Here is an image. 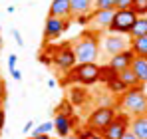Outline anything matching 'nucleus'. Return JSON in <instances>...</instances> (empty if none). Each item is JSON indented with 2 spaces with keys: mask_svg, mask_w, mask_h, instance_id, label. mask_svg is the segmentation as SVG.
Masks as SVG:
<instances>
[{
  "mask_svg": "<svg viewBox=\"0 0 147 139\" xmlns=\"http://www.w3.org/2000/svg\"><path fill=\"white\" fill-rule=\"evenodd\" d=\"M2 105H4V99H2V97H0V109H2Z\"/></svg>",
  "mask_w": 147,
  "mask_h": 139,
  "instance_id": "obj_39",
  "label": "nucleus"
},
{
  "mask_svg": "<svg viewBox=\"0 0 147 139\" xmlns=\"http://www.w3.org/2000/svg\"><path fill=\"white\" fill-rule=\"evenodd\" d=\"M133 58H135L133 50H131V48H127V50H123V52H119V54L111 56V60H109V68L115 70V72L119 74V72H123V70H127L129 66H131Z\"/></svg>",
  "mask_w": 147,
  "mask_h": 139,
  "instance_id": "obj_11",
  "label": "nucleus"
},
{
  "mask_svg": "<svg viewBox=\"0 0 147 139\" xmlns=\"http://www.w3.org/2000/svg\"><path fill=\"white\" fill-rule=\"evenodd\" d=\"M38 60H40L42 64H46V66L54 64V62H52V54H40V56H38Z\"/></svg>",
  "mask_w": 147,
  "mask_h": 139,
  "instance_id": "obj_30",
  "label": "nucleus"
},
{
  "mask_svg": "<svg viewBox=\"0 0 147 139\" xmlns=\"http://www.w3.org/2000/svg\"><path fill=\"white\" fill-rule=\"evenodd\" d=\"M74 16H82V14H92L94 10V0H70Z\"/></svg>",
  "mask_w": 147,
  "mask_h": 139,
  "instance_id": "obj_16",
  "label": "nucleus"
},
{
  "mask_svg": "<svg viewBox=\"0 0 147 139\" xmlns=\"http://www.w3.org/2000/svg\"><path fill=\"white\" fill-rule=\"evenodd\" d=\"M16 68V54H10L8 56V70H14Z\"/></svg>",
  "mask_w": 147,
  "mask_h": 139,
  "instance_id": "obj_31",
  "label": "nucleus"
},
{
  "mask_svg": "<svg viewBox=\"0 0 147 139\" xmlns=\"http://www.w3.org/2000/svg\"><path fill=\"white\" fill-rule=\"evenodd\" d=\"M48 88H56V80H48Z\"/></svg>",
  "mask_w": 147,
  "mask_h": 139,
  "instance_id": "obj_37",
  "label": "nucleus"
},
{
  "mask_svg": "<svg viewBox=\"0 0 147 139\" xmlns=\"http://www.w3.org/2000/svg\"><path fill=\"white\" fill-rule=\"evenodd\" d=\"M64 84H82V86H94L99 82V66L92 64H76L70 72H66Z\"/></svg>",
  "mask_w": 147,
  "mask_h": 139,
  "instance_id": "obj_3",
  "label": "nucleus"
},
{
  "mask_svg": "<svg viewBox=\"0 0 147 139\" xmlns=\"http://www.w3.org/2000/svg\"><path fill=\"white\" fill-rule=\"evenodd\" d=\"M52 62H54L56 68H60L62 72H70V70L78 64L76 54H74V46L68 44V42L56 46L54 50H52Z\"/></svg>",
  "mask_w": 147,
  "mask_h": 139,
  "instance_id": "obj_5",
  "label": "nucleus"
},
{
  "mask_svg": "<svg viewBox=\"0 0 147 139\" xmlns=\"http://www.w3.org/2000/svg\"><path fill=\"white\" fill-rule=\"evenodd\" d=\"M0 84H2V76H0Z\"/></svg>",
  "mask_w": 147,
  "mask_h": 139,
  "instance_id": "obj_41",
  "label": "nucleus"
},
{
  "mask_svg": "<svg viewBox=\"0 0 147 139\" xmlns=\"http://www.w3.org/2000/svg\"><path fill=\"white\" fill-rule=\"evenodd\" d=\"M94 10H115V0H94Z\"/></svg>",
  "mask_w": 147,
  "mask_h": 139,
  "instance_id": "obj_25",
  "label": "nucleus"
},
{
  "mask_svg": "<svg viewBox=\"0 0 147 139\" xmlns=\"http://www.w3.org/2000/svg\"><path fill=\"white\" fill-rule=\"evenodd\" d=\"M0 46H2V36H0Z\"/></svg>",
  "mask_w": 147,
  "mask_h": 139,
  "instance_id": "obj_40",
  "label": "nucleus"
},
{
  "mask_svg": "<svg viewBox=\"0 0 147 139\" xmlns=\"http://www.w3.org/2000/svg\"><path fill=\"white\" fill-rule=\"evenodd\" d=\"M129 129L137 135V139H147V113H145V115L131 117Z\"/></svg>",
  "mask_w": 147,
  "mask_h": 139,
  "instance_id": "obj_15",
  "label": "nucleus"
},
{
  "mask_svg": "<svg viewBox=\"0 0 147 139\" xmlns=\"http://www.w3.org/2000/svg\"><path fill=\"white\" fill-rule=\"evenodd\" d=\"M129 44H131V40L125 38L123 34H107L105 36V52L109 56H115V54H119L123 50H127Z\"/></svg>",
  "mask_w": 147,
  "mask_h": 139,
  "instance_id": "obj_9",
  "label": "nucleus"
},
{
  "mask_svg": "<svg viewBox=\"0 0 147 139\" xmlns=\"http://www.w3.org/2000/svg\"><path fill=\"white\" fill-rule=\"evenodd\" d=\"M141 36H147V16H137V22L133 24L129 32V38H141Z\"/></svg>",
  "mask_w": 147,
  "mask_h": 139,
  "instance_id": "obj_18",
  "label": "nucleus"
},
{
  "mask_svg": "<svg viewBox=\"0 0 147 139\" xmlns=\"http://www.w3.org/2000/svg\"><path fill=\"white\" fill-rule=\"evenodd\" d=\"M137 22V14L135 10H115L113 12V20L109 24L107 32L109 34H123V36H129L133 24Z\"/></svg>",
  "mask_w": 147,
  "mask_h": 139,
  "instance_id": "obj_4",
  "label": "nucleus"
},
{
  "mask_svg": "<svg viewBox=\"0 0 147 139\" xmlns=\"http://www.w3.org/2000/svg\"><path fill=\"white\" fill-rule=\"evenodd\" d=\"M119 105H121L123 111L129 113L131 117L145 115V113H147V95H145V88H143V84L129 88V90L121 95Z\"/></svg>",
  "mask_w": 147,
  "mask_h": 139,
  "instance_id": "obj_2",
  "label": "nucleus"
},
{
  "mask_svg": "<svg viewBox=\"0 0 147 139\" xmlns=\"http://www.w3.org/2000/svg\"><path fill=\"white\" fill-rule=\"evenodd\" d=\"M74 54L78 64H92L96 62L99 56V38L96 30L84 32L80 36V40L74 44Z\"/></svg>",
  "mask_w": 147,
  "mask_h": 139,
  "instance_id": "obj_1",
  "label": "nucleus"
},
{
  "mask_svg": "<svg viewBox=\"0 0 147 139\" xmlns=\"http://www.w3.org/2000/svg\"><path fill=\"white\" fill-rule=\"evenodd\" d=\"M129 123H131V115L125 111H119V113H115V119L105 129L99 131V135L103 139H121L123 133L129 129Z\"/></svg>",
  "mask_w": 147,
  "mask_h": 139,
  "instance_id": "obj_6",
  "label": "nucleus"
},
{
  "mask_svg": "<svg viewBox=\"0 0 147 139\" xmlns=\"http://www.w3.org/2000/svg\"><path fill=\"white\" fill-rule=\"evenodd\" d=\"M70 22L72 20H62V18H56V16H48L46 24H44V38H46V42L58 40L70 28Z\"/></svg>",
  "mask_w": 147,
  "mask_h": 139,
  "instance_id": "obj_8",
  "label": "nucleus"
},
{
  "mask_svg": "<svg viewBox=\"0 0 147 139\" xmlns=\"http://www.w3.org/2000/svg\"><path fill=\"white\" fill-rule=\"evenodd\" d=\"M22 131H24V133H28V131H32V121H28V123H26Z\"/></svg>",
  "mask_w": 147,
  "mask_h": 139,
  "instance_id": "obj_36",
  "label": "nucleus"
},
{
  "mask_svg": "<svg viewBox=\"0 0 147 139\" xmlns=\"http://www.w3.org/2000/svg\"><path fill=\"white\" fill-rule=\"evenodd\" d=\"M119 74L115 72V70L109 68V64H105V66H99V82H103V84H109L111 80H115Z\"/></svg>",
  "mask_w": 147,
  "mask_h": 139,
  "instance_id": "obj_21",
  "label": "nucleus"
},
{
  "mask_svg": "<svg viewBox=\"0 0 147 139\" xmlns=\"http://www.w3.org/2000/svg\"><path fill=\"white\" fill-rule=\"evenodd\" d=\"M121 139H137V135H135L131 129H127V131L123 133V137H121Z\"/></svg>",
  "mask_w": 147,
  "mask_h": 139,
  "instance_id": "obj_34",
  "label": "nucleus"
},
{
  "mask_svg": "<svg viewBox=\"0 0 147 139\" xmlns=\"http://www.w3.org/2000/svg\"><path fill=\"white\" fill-rule=\"evenodd\" d=\"M88 99V92H86V88H72L70 90V103L72 105H82L84 101Z\"/></svg>",
  "mask_w": 147,
  "mask_h": 139,
  "instance_id": "obj_19",
  "label": "nucleus"
},
{
  "mask_svg": "<svg viewBox=\"0 0 147 139\" xmlns=\"http://www.w3.org/2000/svg\"><path fill=\"white\" fill-rule=\"evenodd\" d=\"M133 0H115V10H131Z\"/></svg>",
  "mask_w": 147,
  "mask_h": 139,
  "instance_id": "obj_28",
  "label": "nucleus"
},
{
  "mask_svg": "<svg viewBox=\"0 0 147 139\" xmlns=\"http://www.w3.org/2000/svg\"><path fill=\"white\" fill-rule=\"evenodd\" d=\"M48 16H56V18H62V20H72L74 14H72L70 0H52Z\"/></svg>",
  "mask_w": 147,
  "mask_h": 139,
  "instance_id": "obj_12",
  "label": "nucleus"
},
{
  "mask_svg": "<svg viewBox=\"0 0 147 139\" xmlns=\"http://www.w3.org/2000/svg\"><path fill=\"white\" fill-rule=\"evenodd\" d=\"M115 113H117V111H115L113 107L99 105V107H96V109L90 113V117H88V127L99 133L101 129H105V127L115 119Z\"/></svg>",
  "mask_w": 147,
  "mask_h": 139,
  "instance_id": "obj_7",
  "label": "nucleus"
},
{
  "mask_svg": "<svg viewBox=\"0 0 147 139\" xmlns=\"http://www.w3.org/2000/svg\"><path fill=\"white\" fill-rule=\"evenodd\" d=\"M72 127H74L72 117L64 115V113H56V117H54V129H56L58 137H68Z\"/></svg>",
  "mask_w": 147,
  "mask_h": 139,
  "instance_id": "obj_13",
  "label": "nucleus"
},
{
  "mask_svg": "<svg viewBox=\"0 0 147 139\" xmlns=\"http://www.w3.org/2000/svg\"><path fill=\"white\" fill-rule=\"evenodd\" d=\"M113 12L115 10H94L92 12V20H90V26L96 30V32H101V30H107L109 24L113 20Z\"/></svg>",
  "mask_w": 147,
  "mask_h": 139,
  "instance_id": "obj_10",
  "label": "nucleus"
},
{
  "mask_svg": "<svg viewBox=\"0 0 147 139\" xmlns=\"http://www.w3.org/2000/svg\"><path fill=\"white\" fill-rule=\"evenodd\" d=\"M76 137H78V139H103L98 131H94V129H90V127H86V129H78Z\"/></svg>",
  "mask_w": 147,
  "mask_h": 139,
  "instance_id": "obj_24",
  "label": "nucleus"
},
{
  "mask_svg": "<svg viewBox=\"0 0 147 139\" xmlns=\"http://www.w3.org/2000/svg\"><path fill=\"white\" fill-rule=\"evenodd\" d=\"M30 139H52L50 135H38V137H30Z\"/></svg>",
  "mask_w": 147,
  "mask_h": 139,
  "instance_id": "obj_38",
  "label": "nucleus"
},
{
  "mask_svg": "<svg viewBox=\"0 0 147 139\" xmlns=\"http://www.w3.org/2000/svg\"><path fill=\"white\" fill-rule=\"evenodd\" d=\"M129 48L133 50V54H135V56L147 58V36H141V38H131Z\"/></svg>",
  "mask_w": 147,
  "mask_h": 139,
  "instance_id": "obj_17",
  "label": "nucleus"
},
{
  "mask_svg": "<svg viewBox=\"0 0 147 139\" xmlns=\"http://www.w3.org/2000/svg\"><path fill=\"white\" fill-rule=\"evenodd\" d=\"M52 129H54V121H44L42 125H36V127L32 129V137H38V135H48Z\"/></svg>",
  "mask_w": 147,
  "mask_h": 139,
  "instance_id": "obj_23",
  "label": "nucleus"
},
{
  "mask_svg": "<svg viewBox=\"0 0 147 139\" xmlns=\"http://www.w3.org/2000/svg\"><path fill=\"white\" fill-rule=\"evenodd\" d=\"M129 68L133 70V74L137 76V82H139V84H145L147 82V58L135 56Z\"/></svg>",
  "mask_w": 147,
  "mask_h": 139,
  "instance_id": "obj_14",
  "label": "nucleus"
},
{
  "mask_svg": "<svg viewBox=\"0 0 147 139\" xmlns=\"http://www.w3.org/2000/svg\"><path fill=\"white\" fill-rule=\"evenodd\" d=\"M72 111H74V105L70 101H62L56 107V113H64V115H68V117H72Z\"/></svg>",
  "mask_w": 147,
  "mask_h": 139,
  "instance_id": "obj_27",
  "label": "nucleus"
},
{
  "mask_svg": "<svg viewBox=\"0 0 147 139\" xmlns=\"http://www.w3.org/2000/svg\"><path fill=\"white\" fill-rule=\"evenodd\" d=\"M119 80H121V82H125L129 88H133V86H139V82H137V76L133 74V70H131V68H127V70H123V72H119Z\"/></svg>",
  "mask_w": 147,
  "mask_h": 139,
  "instance_id": "obj_22",
  "label": "nucleus"
},
{
  "mask_svg": "<svg viewBox=\"0 0 147 139\" xmlns=\"http://www.w3.org/2000/svg\"><path fill=\"white\" fill-rule=\"evenodd\" d=\"M137 16H147V0H133V8Z\"/></svg>",
  "mask_w": 147,
  "mask_h": 139,
  "instance_id": "obj_26",
  "label": "nucleus"
},
{
  "mask_svg": "<svg viewBox=\"0 0 147 139\" xmlns=\"http://www.w3.org/2000/svg\"><path fill=\"white\" fill-rule=\"evenodd\" d=\"M105 86H107V92H109V93H115V95H123V93L129 90V86H127L125 82L119 80V76H117L115 80H111L109 84H105Z\"/></svg>",
  "mask_w": 147,
  "mask_h": 139,
  "instance_id": "obj_20",
  "label": "nucleus"
},
{
  "mask_svg": "<svg viewBox=\"0 0 147 139\" xmlns=\"http://www.w3.org/2000/svg\"><path fill=\"white\" fill-rule=\"evenodd\" d=\"M0 97H2V99H6V86H4V82L0 84Z\"/></svg>",
  "mask_w": 147,
  "mask_h": 139,
  "instance_id": "obj_35",
  "label": "nucleus"
},
{
  "mask_svg": "<svg viewBox=\"0 0 147 139\" xmlns=\"http://www.w3.org/2000/svg\"><path fill=\"white\" fill-rule=\"evenodd\" d=\"M10 32H12V36H14V40H16V44H18V46H24V40H22V34H20V32H18L16 28H12Z\"/></svg>",
  "mask_w": 147,
  "mask_h": 139,
  "instance_id": "obj_29",
  "label": "nucleus"
},
{
  "mask_svg": "<svg viewBox=\"0 0 147 139\" xmlns=\"http://www.w3.org/2000/svg\"><path fill=\"white\" fill-rule=\"evenodd\" d=\"M4 125H6V113H4V109H0V131L4 129Z\"/></svg>",
  "mask_w": 147,
  "mask_h": 139,
  "instance_id": "obj_33",
  "label": "nucleus"
},
{
  "mask_svg": "<svg viewBox=\"0 0 147 139\" xmlns=\"http://www.w3.org/2000/svg\"><path fill=\"white\" fill-rule=\"evenodd\" d=\"M10 76H12V78H14L16 82H20V80H22V74H20V72H18L16 68H14V70H10Z\"/></svg>",
  "mask_w": 147,
  "mask_h": 139,
  "instance_id": "obj_32",
  "label": "nucleus"
}]
</instances>
